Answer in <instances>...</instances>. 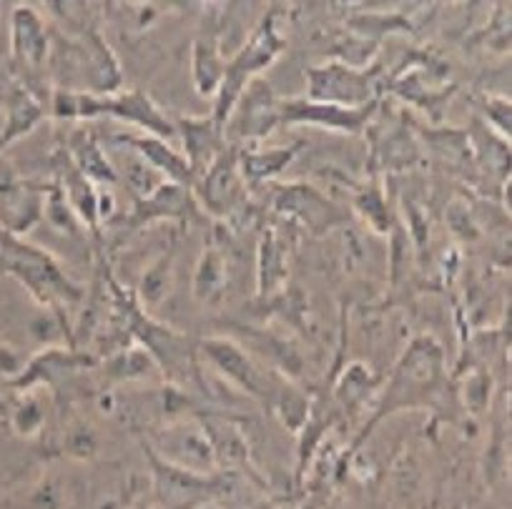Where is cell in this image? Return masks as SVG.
<instances>
[{"label":"cell","mask_w":512,"mask_h":509,"mask_svg":"<svg viewBox=\"0 0 512 509\" xmlns=\"http://www.w3.org/2000/svg\"><path fill=\"white\" fill-rule=\"evenodd\" d=\"M13 51L28 66H41L46 58V26L31 8H18L13 13Z\"/></svg>","instance_id":"obj_1"},{"label":"cell","mask_w":512,"mask_h":509,"mask_svg":"<svg viewBox=\"0 0 512 509\" xmlns=\"http://www.w3.org/2000/svg\"><path fill=\"white\" fill-rule=\"evenodd\" d=\"M284 116L294 118V121H312V123H324V126L332 128H347V131H354V128L362 126L369 116L367 111H357V108H339L334 103H304L294 101L284 108Z\"/></svg>","instance_id":"obj_2"},{"label":"cell","mask_w":512,"mask_h":509,"mask_svg":"<svg viewBox=\"0 0 512 509\" xmlns=\"http://www.w3.org/2000/svg\"><path fill=\"white\" fill-rule=\"evenodd\" d=\"M134 141H136V146H139V151L146 156V161H151L154 166L164 168L171 179L179 181V179H184V176H189V166H186V161H181V158L176 156V153L171 151L164 141H159V138H134Z\"/></svg>","instance_id":"obj_3"}]
</instances>
